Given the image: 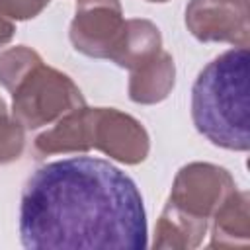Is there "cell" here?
<instances>
[{
	"mask_svg": "<svg viewBox=\"0 0 250 250\" xmlns=\"http://www.w3.org/2000/svg\"><path fill=\"white\" fill-rule=\"evenodd\" d=\"M125 29L119 0H76L70 21V43L76 51L94 59H111Z\"/></svg>",
	"mask_w": 250,
	"mask_h": 250,
	"instance_id": "277c9868",
	"label": "cell"
},
{
	"mask_svg": "<svg viewBox=\"0 0 250 250\" xmlns=\"http://www.w3.org/2000/svg\"><path fill=\"white\" fill-rule=\"evenodd\" d=\"M248 47H234L215 57L191 88L195 129L215 146L246 152L250 148Z\"/></svg>",
	"mask_w": 250,
	"mask_h": 250,
	"instance_id": "7a4b0ae2",
	"label": "cell"
},
{
	"mask_svg": "<svg viewBox=\"0 0 250 250\" xmlns=\"http://www.w3.org/2000/svg\"><path fill=\"white\" fill-rule=\"evenodd\" d=\"M176 84V64L170 53L158 51L154 57L131 70L129 98L135 104L150 105L168 98Z\"/></svg>",
	"mask_w": 250,
	"mask_h": 250,
	"instance_id": "9c48e42d",
	"label": "cell"
},
{
	"mask_svg": "<svg viewBox=\"0 0 250 250\" xmlns=\"http://www.w3.org/2000/svg\"><path fill=\"white\" fill-rule=\"evenodd\" d=\"M39 53L25 45H16L0 53V84L8 90L14 92L16 86L37 66L41 64Z\"/></svg>",
	"mask_w": 250,
	"mask_h": 250,
	"instance_id": "4fadbf2b",
	"label": "cell"
},
{
	"mask_svg": "<svg viewBox=\"0 0 250 250\" xmlns=\"http://www.w3.org/2000/svg\"><path fill=\"white\" fill-rule=\"evenodd\" d=\"M82 105L86 100L72 78L41 62L12 92L10 111L23 129H39Z\"/></svg>",
	"mask_w": 250,
	"mask_h": 250,
	"instance_id": "3957f363",
	"label": "cell"
},
{
	"mask_svg": "<svg viewBox=\"0 0 250 250\" xmlns=\"http://www.w3.org/2000/svg\"><path fill=\"white\" fill-rule=\"evenodd\" d=\"M14 33H16L14 21L8 20V18H4V16L0 14V47H4L6 43H10L12 37H14Z\"/></svg>",
	"mask_w": 250,
	"mask_h": 250,
	"instance_id": "2e32d148",
	"label": "cell"
},
{
	"mask_svg": "<svg viewBox=\"0 0 250 250\" xmlns=\"http://www.w3.org/2000/svg\"><path fill=\"white\" fill-rule=\"evenodd\" d=\"M211 227V248L246 246L250 240V195L234 189L215 211Z\"/></svg>",
	"mask_w": 250,
	"mask_h": 250,
	"instance_id": "8fae6325",
	"label": "cell"
},
{
	"mask_svg": "<svg viewBox=\"0 0 250 250\" xmlns=\"http://www.w3.org/2000/svg\"><path fill=\"white\" fill-rule=\"evenodd\" d=\"M25 146V129L14 119L6 102L0 98V164L14 162Z\"/></svg>",
	"mask_w": 250,
	"mask_h": 250,
	"instance_id": "5bb4252c",
	"label": "cell"
},
{
	"mask_svg": "<svg viewBox=\"0 0 250 250\" xmlns=\"http://www.w3.org/2000/svg\"><path fill=\"white\" fill-rule=\"evenodd\" d=\"M234 189L236 184L225 168L211 162H189L176 174L168 201L209 221Z\"/></svg>",
	"mask_w": 250,
	"mask_h": 250,
	"instance_id": "5b68a950",
	"label": "cell"
},
{
	"mask_svg": "<svg viewBox=\"0 0 250 250\" xmlns=\"http://www.w3.org/2000/svg\"><path fill=\"white\" fill-rule=\"evenodd\" d=\"M209 221L197 215H191L178 205L166 201L156 229L152 246L158 250H189L197 248L207 234Z\"/></svg>",
	"mask_w": 250,
	"mask_h": 250,
	"instance_id": "30bf717a",
	"label": "cell"
},
{
	"mask_svg": "<svg viewBox=\"0 0 250 250\" xmlns=\"http://www.w3.org/2000/svg\"><path fill=\"white\" fill-rule=\"evenodd\" d=\"M146 2H168V0H146Z\"/></svg>",
	"mask_w": 250,
	"mask_h": 250,
	"instance_id": "e0dca14e",
	"label": "cell"
},
{
	"mask_svg": "<svg viewBox=\"0 0 250 250\" xmlns=\"http://www.w3.org/2000/svg\"><path fill=\"white\" fill-rule=\"evenodd\" d=\"M92 148L123 164H139L148 156L150 139L133 115L115 107H94Z\"/></svg>",
	"mask_w": 250,
	"mask_h": 250,
	"instance_id": "52a82bcc",
	"label": "cell"
},
{
	"mask_svg": "<svg viewBox=\"0 0 250 250\" xmlns=\"http://www.w3.org/2000/svg\"><path fill=\"white\" fill-rule=\"evenodd\" d=\"M92 117L94 107H76L55 121L53 127L43 131L35 143V154H76L92 150Z\"/></svg>",
	"mask_w": 250,
	"mask_h": 250,
	"instance_id": "ba28073f",
	"label": "cell"
},
{
	"mask_svg": "<svg viewBox=\"0 0 250 250\" xmlns=\"http://www.w3.org/2000/svg\"><path fill=\"white\" fill-rule=\"evenodd\" d=\"M186 25L197 41L248 47V0H189Z\"/></svg>",
	"mask_w": 250,
	"mask_h": 250,
	"instance_id": "8992f818",
	"label": "cell"
},
{
	"mask_svg": "<svg viewBox=\"0 0 250 250\" xmlns=\"http://www.w3.org/2000/svg\"><path fill=\"white\" fill-rule=\"evenodd\" d=\"M162 49V35L160 29L143 18L125 20V29L121 41L109 61H113L121 68H137L150 57H154Z\"/></svg>",
	"mask_w": 250,
	"mask_h": 250,
	"instance_id": "7c38bea8",
	"label": "cell"
},
{
	"mask_svg": "<svg viewBox=\"0 0 250 250\" xmlns=\"http://www.w3.org/2000/svg\"><path fill=\"white\" fill-rule=\"evenodd\" d=\"M20 238L29 250H145L143 195L107 160L72 156L47 162L21 191Z\"/></svg>",
	"mask_w": 250,
	"mask_h": 250,
	"instance_id": "6da1fadb",
	"label": "cell"
},
{
	"mask_svg": "<svg viewBox=\"0 0 250 250\" xmlns=\"http://www.w3.org/2000/svg\"><path fill=\"white\" fill-rule=\"evenodd\" d=\"M51 0H0V14L8 20H31L39 16Z\"/></svg>",
	"mask_w": 250,
	"mask_h": 250,
	"instance_id": "9a60e30c",
	"label": "cell"
}]
</instances>
